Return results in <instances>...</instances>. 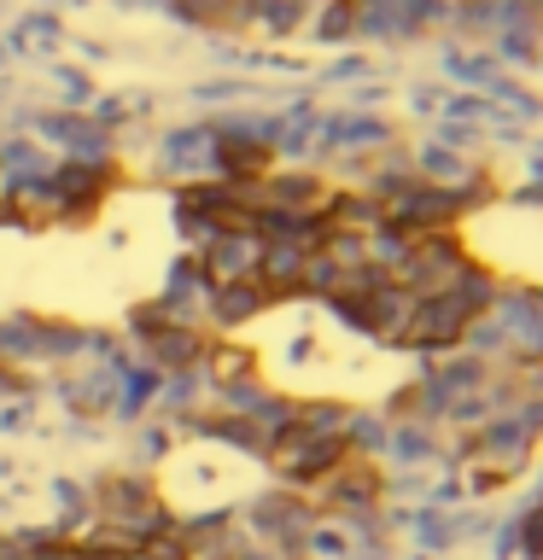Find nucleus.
Masks as SVG:
<instances>
[{
	"instance_id": "nucleus-1",
	"label": "nucleus",
	"mask_w": 543,
	"mask_h": 560,
	"mask_svg": "<svg viewBox=\"0 0 543 560\" xmlns=\"http://www.w3.org/2000/svg\"><path fill=\"white\" fill-rule=\"evenodd\" d=\"M123 170L117 158H53V175H47V228H82L94 222L112 192L123 187Z\"/></svg>"
},
{
	"instance_id": "nucleus-2",
	"label": "nucleus",
	"mask_w": 543,
	"mask_h": 560,
	"mask_svg": "<svg viewBox=\"0 0 543 560\" xmlns=\"http://www.w3.org/2000/svg\"><path fill=\"white\" fill-rule=\"evenodd\" d=\"M217 170V129H210V117L199 122H170V129L152 135L147 147V175L152 182H205V175Z\"/></svg>"
},
{
	"instance_id": "nucleus-3",
	"label": "nucleus",
	"mask_w": 543,
	"mask_h": 560,
	"mask_svg": "<svg viewBox=\"0 0 543 560\" xmlns=\"http://www.w3.org/2000/svg\"><path fill=\"white\" fill-rule=\"evenodd\" d=\"M269 310H275V298L263 292V280H222L205 298V327H210V339H234L240 327L263 322Z\"/></svg>"
},
{
	"instance_id": "nucleus-4",
	"label": "nucleus",
	"mask_w": 543,
	"mask_h": 560,
	"mask_svg": "<svg viewBox=\"0 0 543 560\" xmlns=\"http://www.w3.org/2000/svg\"><path fill=\"white\" fill-rule=\"evenodd\" d=\"M199 257V269L210 287H222V280H257V262H263V240L252 234V228H222L217 240L205 245V252H193Z\"/></svg>"
},
{
	"instance_id": "nucleus-5",
	"label": "nucleus",
	"mask_w": 543,
	"mask_h": 560,
	"mask_svg": "<svg viewBox=\"0 0 543 560\" xmlns=\"http://www.w3.org/2000/svg\"><path fill=\"white\" fill-rule=\"evenodd\" d=\"M135 350L158 368V374H182V368H199V362H205V350H210V327L164 322V327H152Z\"/></svg>"
},
{
	"instance_id": "nucleus-6",
	"label": "nucleus",
	"mask_w": 543,
	"mask_h": 560,
	"mask_svg": "<svg viewBox=\"0 0 543 560\" xmlns=\"http://www.w3.org/2000/svg\"><path fill=\"white\" fill-rule=\"evenodd\" d=\"M0 42H7L12 59H59V52L70 47V42H65V18L53 12V7H30V12H18Z\"/></svg>"
},
{
	"instance_id": "nucleus-7",
	"label": "nucleus",
	"mask_w": 543,
	"mask_h": 560,
	"mask_svg": "<svg viewBox=\"0 0 543 560\" xmlns=\"http://www.w3.org/2000/svg\"><path fill=\"white\" fill-rule=\"evenodd\" d=\"M47 82H53V105H65V112H88V100L100 94L94 77L82 65H65V59H47Z\"/></svg>"
},
{
	"instance_id": "nucleus-8",
	"label": "nucleus",
	"mask_w": 543,
	"mask_h": 560,
	"mask_svg": "<svg viewBox=\"0 0 543 560\" xmlns=\"http://www.w3.org/2000/svg\"><path fill=\"white\" fill-rule=\"evenodd\" d=\"M245 94H257V88L252 82H234V77H217V82L193 88V105H228V100H245Z\"/></svg>"
},
{
	"instance_id": "nucleus-9",
	"label": "nucleus",
	"mask_w": 543,
	"mask_h": 560,
	"mask_svg": "<svg viewBox=\"0 0 543 560\" xmlns=\"http://www.w3.org/2000/svg\"><path fill=\"white\" fill-rule=\"evenodd\" d=\"M7 65H12V52H7V42H0V77H7Z\"/></svg>"
}]
</instances>
